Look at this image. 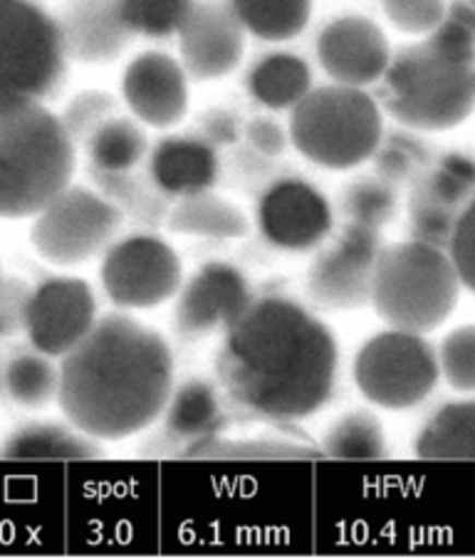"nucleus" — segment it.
<instances>
[{"instance_id": "nucleus-6", "label": "nucleus", "mask_w": 475, "mask_h": 559, "mask_svg": "<svg viewBox=\"0 0 475 559\" xmlns=\"http://www.w3.org/2000/svg\"><path fill=\"white\" fill-rule=\"evenodd\" d=\"M384 136L381 107L367 90L347 85L312 87L290 109V142L312 164L332 171L365 164Z\"/></svg>"}, {"instance_id": "nucleus-31", "label": "nucleus", "mask_w": 475, "mask_h": 559, "mask_svg": "<svg viewBox=\"0 0 475 559\" xmlns=\"http://www.w3.org/2000/svg\"><path fill=\"white\" fill-rule=\"evenodd\" d=\"M342 216L352 226L379 230L389 226L396 213V191L394 186L381 181L379 176H361L342 191L340 199Z\"/></svg>"}, {"instance_id": "nucleus-19", "label": "nucleus", "mask_w": 475, "mask_h": 559, "mask_svg": "<svg viewBox=\"0 0 475 559\" xmlns=\"http://www.w3.org/2000/svg\"><path fill=\"white\" fill-rule=\"evenodd\" d=\"M162 426L166 441L181 445L183 459H193L203 445L223 438L228 428L218 389L206 379L181 381L164 406Z\"/></svg>"}, {"instance_id": "nucleus-28", "label": "nucleus", "mask_w": 475, "mask_h": 559, "mask_svg": "<svg viewBox=\"0 0 475 559\" xmlns=\"http://www.w3.org/2000/svg\"><path fill=\"white\" fill-rule=\"evenodd\" d=\"M246 33L268 43L300 35L312 15V0H228Z\"/></svg>"}, {"instance_id": "nucleus-44", "label": "nucleus", "mask_w": 475, "mask_h": 559, "mask_svg": "<svg viewBox=\"0 0 475 559\" xmlns=\"http://www.w3.org/2000/svg\"><path fill=\"white\" fill-rule=\"evenodd\" d=\"M0 280H3V277H0Z\"/></svg>"}, {"instance_id": "nucleus-24", "label": "nucleus", "mask_w": 475, "mask_h": 559, "mask_svg": "<svg viewBox=\"0 0 475 559\" xmlns=\"http://www.w3.org/2000/svg\"><path fill=\"white\" fill-rule=\"evenodd\" d=\"M166 226L171 233L193 238H244L250 230L248 218L230 201L213 195L211 191L186 195L179 199L169 211Z\"/></svg>"}, {"instance_id": "nucleus-25", "label": "nucleus", "mask_w": 475, "mask_h": 559, "mask_svg": "<svg viewBox=\"0 0 475 559\" xmlns=\"http://www.w3.org/2000/svg\"><path fill=\"white\" fill-rule=\"evenodd\" d=\"M90 176L97 191L115 203L124 216L142 221L146 226H162L169 218V195L156 189L152 176H139L136 171L109 174L97 169H90Z\"/></svg>"}, {"instance_id": "nucleus-37", "label": "nucleus", "mask_w": 475, "mask_h": 559, "mask_svg": "<svg viewBox=\"0 0 475 559\" xmlns=\"http://www.w3.org/2000/svg\"><path fill=\"white\" fill-rule=\"evenodd\" d=\"M459 216V211L439 206V203L412 193V203H408V233H412V240H421V243L449 250Z\"/></svg>"}, {"instance_id": "nucleus-22", "label": "nucleus", "mask_w": 475, "mask_h": 559, "mask_svg": "<svg viewBox=\"0 0 475 559\" xmlns=\"http://www.w3.org/2000/svg\"><path fill=\"white\" fill-rule=\"evenodd\" d=\"M414 453L421 461L475 463V399L441 406L416 433Z\"/></svg>"}, {"instance_id": "nucleus-41", "label": "nucleus", "mask_w": 475, "mask_h": 559, "mask_svg": "<svg viewBox=\"0 0 475 559\" xmlns=\"http://www.w3.org/2000/svg\"><path fill=\"white\" fill-rule=\"evenodd\" d=\"M287 139H290V132H285L270 117H256L246 124V142L258 156L277 158L287 148Z\"/></svg>"}, {"instance_id": "nucleus-27", "label": "nucleus", "mask_w": 475, "mask_h": 559, "mask_svg": "<svg viewBox=\"0 0 475 559\" xmlns=\"http://www.w3.org/2000/svg\"><path fill=\"white\" fill-rule=\"evenodd\" d=\"M3 389L13 404L23 408H45L60 396V367L48 354L31 349L17 352L3 369Z\"/></svg>"}, {"instance_id": "nucleus-1", "label": "nucleus", "mask_w": 475, "mask_h": 559, "mask_svg": "<svg viewBox=\"0 0 475 559\" xmlns=\"http://www.w3.org/2000/svg\"><path fill=\"white\" fill-rule=\"evenodd\" d=\"M340 347L332 330L285 295L253 297L216 354L223 394L248 418L293 424L330 402Z\"/></svg>"}, {"instance_id": "nucleus-30", "label": "nucleus", "mask_w": 475, "mask_h": 559, "mask_svg": "<svg viewBox=\"0 0 475 559\" xmlns=\"http://www.w3.org/2000/svg\"><path fill=\"white\" fill-rule=\"evenodd\" d=\"M416 195L439 206L463 213L475 199V162L471 156L449 154L428 169L414 189Z\"/></svg>"}, {"instance_id": "nucleus-15", "label": "nucleus", "mask_w": 475, "mask_h": 559, "mask_svg": "<svg viewBox=\"0 0 475 559\" xmlns=\"http://www.w3.org/2000/svg\"><path fill=\"white\" fill-rule=\"evenodd\" d=\"M179 50L193 80H221L244 60L246 27L228 0H193L179 31Z\"/></svg>"}, {"instance_id": "nucleus-17", "label": "nucleus", "mask_w": 475, "mask_h": 559, "mask_svg": "<svg viewBox=\"0 0 475 559\" xmlns=\"http://www.w3.org/2000/svg\"><path fill=\"white\" fill-rule=\"evenodd\" d=\"M122 92L139 122L156 129L179 124L189 109V85H186L183 64L158 50L136 55L129 62Z\"/></svg>"}, {"instance_id": "nucleus-3", "label": "nucleus", "mask_w": 475, "mask_h": 559, "mask_svg": "<svg viewBox=\"0 0 475 559\" xmlns=\"http://www.w3.org/2000/svg\"><path fill=\"white\" fill-rule=\"evenodd\" d=\"M379 107L418 132L459 127L475 109V8L453 11L426 35L391 55L377 82Z\"/></svg>"}, {"instance_id": "nucleus-20", "label": "nucleus", "mask_w": 475, "mask_h": 559, "mask_svg": "<svg viewBox=\"0 0 475 559\" xmlns=\"http://www.w3.org/2000/svg\"><path fill=\"white\" fill-rule=\"evenodd\" d=\"M218 148L201 134L164 136L149 152V176L169 199L211 191L218 181Z\"/></svg>"}, {"instance_id": "nucleus-42", "label": "nucleus", "mask_w": 475, "mask_h": 559, "mask_svg": "<svg viewBox=\"0 0 475 559\" xmlns=\"http://www.w3.org/2000/svg\"><path fill=\"white\" fill-rule=\"evenodd\" d=\"M206 142L213 146H228L233 142H238L240 136V122L238 117L228 109H209L206 115L201 117V132H199Z\"/></svg>"}, {"instance_id": "nucleus-26", "label": "nucleus", "mask_w": 475, "mask_h": 559, "mask_svg": "<svg viewBox=\"0 0 475 559\" xmlns=\"http://www.w3.org/2000/svg\"><path fill=\"white\" fill-rule=\"evenodd\" d=\"M322 453L330 461L367 463L387 459V433L379 418L367 408H354L337 418L324 433Z\"/></svg>"}, {"instance_id": "nucleus-16", "label": "nucleus", "mask_w": 475, "mask_h": 559, "mask_svg": "<svg viewBox=\"0 0 475 559\" xmlns=\"http://www.w3.org/2000/svg\"><path fill=\"white\" fill-rule=\"evenodd\" d=\"M391 55L384 31L365 15L334 17L317 37V60L334 85L359 90L377 85Z\"/></svg>"}, {"instance_id": "nucleus-35", "label": "nucleus", "mask_w": 475, "mask_h": 559, "mask_svg": "<svg viewBox=\"0 0 475 559\" xmlns=\"http://www.w3.org/2000/svg\"><path fill=\"white\" fill-rule=\"evenodd\" d=\"M441 377L459 394H475V324L449 332L439 347Z\"/></svg>"}, {"instance_id": "nucleus-9", "label": "nucleus", "mask_w": 475, "mask_h": 559, "mask_svg": "<svg viewBox=\"0 0 475 559\" xmlns=\"http://www.w3.org/2000/svg\"><path fill=\"white\" fill-rule=\"evenodd\" d=\"M122 223L124 213L99 191L70 183L37 213L31 240L43 260L72 267L107 253Z\"/></svg>"}, {"instance_id": "nucleus-38", "label": "nucleus", "mask_w": 475, "mask_h": 559, "mask_svg": "<svg viewBox=\"0 0 475 559\" xmlns=\"http://www.w3.org/2000/svg\"><path fill=\"white\" fill-rule=\"evenodd\" d=\"M381 5L391 25L406 35L434 33L449 15L446 0H381Z\"/></svg>"}, {"instance_id": "nucleus-40", "label": "nucleus", "mask_w": 475, "mask_h": 559, "mask_svg": "<svg viewBox=\"0 0 475 559\" xmlns=\"http://www.w3.org/2000/svg\"><path fill=\"white\" fill-rule=\"evenodd\" d=\"M449 255L459 270L461 283L475 293V199L463 209L459 223H455Z\"/></svg>"}, {"instance_id": "nucleus-29", "label": "nucleus", "mask_w": 475, "mask_h": 559, "mask_svg": "<svg viewBox=\"0 0 475 559\" xmlns=\"http://www.w3.org/2000/svg\"><path fill=\"white\" fill-rule=\"evenodd\" d=\"M90 169L97 171H134L144 162L149 142L144 129L127 117H111L102 124L85 144Z\"/></svg>"}, {"instance_id": "nucleus-39", "label": "nucleus", "mask_w": 475, "mask_h": 559, "mask_svg": "<svg viewBox=\"0 0 475 559\" xmlns=\"http://www.w3.org/2000/svg\"><path fill=\"white\" fill-rule=\"evenodd\" d=\"M33 287L17 277L0 280V340L25 332Z\"/></svg>"}, {"instance_id": "nucleus-11", "label": "nucleus", "mask_w": 475, "mask_h": 559, "mask_svg": "<svg viewBox=\"0 0 475 559\" xmlns=\"http://www.w3.org/2000/svg\"><path fill=\"white\" fill-rule=\"evenodd\" d=\"M384 250L379 230L342 228L337 238L320 246L307 270V293L322 310H359L371 305L377 260Z\"/></svg>"}, {"instance_id": "nucleus-13", "label": "nucleus", "mask_w": 475, "mask_h": 559, "mask_svg": "<svg viewBox=\"0 0 475 559\" xmlns=\"http://www.w3.org/2000/svg\"><path fill=\"white\" fill-rule=\"evenodd\" d=\"M97 320L95 293L85 280L50 277L33 287L25 334L33 349L62 359L87 337Z\"/></svg>"}, {"instance_id": "nucleus-7", "label": "nucleus", "mask_w": 475, "mask_h": 559, "mask_svg": "<svg viewBox=\"0 0 475 559\" xmlns=\"http://www.w3.org/2000/svg\"><path fill=\"white\" fill-rule=\"evenodd\" d=\"M64 68L58 17L33 0H0V97H50Z\"/></svg>"}, {"instance_id": "nucleus-8", "label": "nucleus", "mask_w": 475, "mask_h": 559, "mask_svg": "<svg viewBox=\"0 0 475 559\" xmlns=\"http://www.w3.org/2000/svg\"><path fill=\"white\" fill-rule=\"evenodd\" d=\"M352 377L371 404L387 412H406L426 402L439 384V352L424 334L389 328L361 344Z\"/></svg>"}, {"instance_id": "nucleus-33", "label": "nucleus", "mask_w": 475, "mask_h": 559, "mask_svg": "<svg viewBox=\"0 0 475 559\" xmlns=\"http://www.w3.org/2000/svg\"><path fill=\"white\" fill-rule=\"evenodd\" d=\"M203 461H314L324 459V453L305 445L285 443V441H226L218 438L193 455Z\"/></svg>"}, {"instance_id": "nucleus-18", "label": "nucleus", "mask_w": 475, "mask_h": 559, "mask_svg": "<svg viewBox=\"0 0 475 559\" xmlns=\"http://www.w3.org/2000/svg\"><path fill=\"white\" fill-rule=\"evenodd\" d=\"M68 60L105 64L127 50L132 33L119 17L115 0H68L58 15Z\"/></svg>"}, {"instance_id": "nucleus-12", "label": "nucleus", "mask_w": 475, "mask_h": 559, "mask_svg": "<svg viewBox=\"0 0 475 559\" xmlns=\"http://www.w3.org/2000/svg\"><path fill=\"white\" fill-rule=\"evenodd\" d=\"M258 228L270 246L307 253L330 238L334 216L330 201L310 181L287 176L268 186L260 195Z\"/></svg>"}, {"instance_id": "nucleus-43", "label": "nucleus", "mask_w": 475, "mask_h": 559, "mask_svg": "<svg viewBox=\"0 0 475 559\" xmlns=\"http://www.w3.org/2000/svg\"><path fill=\"white\" fill-rule=\"evenodd\" d=\"M468 5H471V8H475V0H468Z\"/></svg>"}, {"instance_id": "nucleus-14", "label": "nucleus", "mask_w": 475, "mask_h": 559, "mask_svg": "<svg viewBox=\"0 0 475 559\" xmlns=\"http://www.w3.org/2000/svg\"><path fill=\"white\" fill-rule=\"evenodd\" d=\"M253 302L248 277L236 265L206 263L186 280L174 305V332L201 340L226 332Z\"/></svg>"}, {"instance_id": "nucleus-34", "label": "nucleus", "mask_w": 475, "mask_h": 559, "mask_svg": "<svg viewBox=\"0 0 475 559\" xmlns=\"http://www.w3.org/2000/svg\"><path fill=\"white\" fill-rule=\"evenodd\" d=\"M426 162V148L416 136L406 132H391L381 136L377 152L371 154L375 174L381 181L399 186L408 181L414 171Z\"/></svg>"}, {"instance_id": "nucleus-2", "label": "nucleus", "mask_w": 475, "mask_h": 559, "mask_svg": "<svg viewBox=\"0 0 475 559\" xmlns=\"http://www.w3.org/2000/svg\"><path fill=\"white\" fill-rule=\"evenodd\" d=\"M174 386L169 342L132 317L109 312L62 357L58 404L95 441H122L158 421Z\"/></svg>"}, {"instance_id": "nucleus-32", "label": "nucleus", "mask_w": 475, "mask_h": 559, "mask_svg": "<svg viewBox=\"0 0 475 559\" xmlns=\"http://www.w3.org/2000/svg\"><path fill=\"white\" fill-rule=\"evenodd\" d=\"M115 3L129 33L166 40L179 35L193 0H115Z\"/></svg>"}, {"instance_id": "nucleus-21", "label": "nucleus", "mask_w": 475, "mask_h": 559, "mask_svg": "<svg viewBox=\"0 0 475 559\" xmlns=\"http://www.w3.org/2000/svg\"><path fill=\"white\" fill-rule=\"evenodd\" d=\"M102 455L95 438L72 424H27L0 445V461H97Z\"/></svg>"}, {"instance_id": "nucleus-4", "label": "nucleus", "mask_w": 475, "mask_h": 559, "mask_svg": "<svg viewBox=\"0 0 475 559\" xmlns=\"http://www.w3.org/2000/svg\"><path fill=\"white\" fill-rule=\"evenodd\" d=\"M78 146L62 119L31 97H0V218L37 216L68 189Z\"/></svg>"}, {"instance_id": "nucleus-10", "label": "nucleus", "mask_w": 475, "mask_h": 559, "mask_svg": "<svg viewBox=\"0 0 475 559\" xmlns=\"http://www.w3.org/2000/svg\"><path fill=\"white\" fill-rule=\"evenodd\" d=\"M181 260L158 236L136 233L115 240L102 263V287L122 310H152L179 295Z\"/></svg>"}, {"instance_id": "nucleus-5", "label": "nucleus", "mask_w": 475, "mask_h": 559, "mask_svg": "<svg viewBox=\"0 0 475 559\" xmlns=\"http://www.w3.org/2000/svg\"><path fill=\"white\" fill-rule=\"evenodd\" d=\"M461 285L449 250L406 240L381 250L371 307L389 328L428 334L449 320L459 305Z\"/></svg>"}, {"instance_id": "nucleus-23", "label": "nucleus", "mask_w": 475, "mask_h": 559, "mask_svg": "<svg viewBox=\"0 0 475 559\" xmlns=\"http://www.w3.org/2000/svg\"><path fill=\"white\" fill-rule=\"evenodd\" d=\"M246 85L250 97L268 109H295L310 95L312 70L295 52H268L250 68Z\"/></svg>"}, {"instance_id": "nucleus-36", "label": "nucleus", "mask_w": 475, "mask_h": 559, "mask_svg": "<svg viewBox=\"0 0 475 559\" xmlns=\"http://www.w3.org/2000/svg\"><path fill=\"white\" fill-rule=\"evenodd\" d=\"M111 117H117V99L109 92L97 90L82 92L60 115L62 127L68 129L74 146H85L90 136Z\"/></svg>"}]
</instances>
